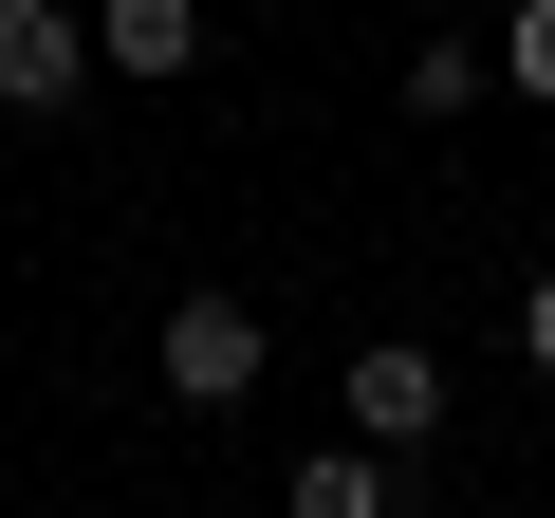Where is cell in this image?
I'll use <instances>...</instances> for the list:
<instances>
[{
    "mask_svg": "<svg viewBox=\"0 0 555 518\" xmlns=\"http://www.w3.org/2000/svg\"><path fill=\"white\" fill-rule=\"evenodd\" d=\"M334 407H352L371 444H408V463H426V444H444V352H426V334H352Z\"/></svg>",
    "mask_w": 555,
    "mask_h": 518,
    "instance_id": "2",
    "label": "cell"
},
{
    "mask_svg": "<svg viewBox=\"0 0 555 518\" xmlns=\"http://www.w3.org/2000/svg\"><path fill=\"white\" fill-rule=\"evenodd\" d=\"M149 371H167L185 407H241V389L278 371V334H259V315H241V297L204 279V297H167V334H149Z\"/></svg>",
    "mask_w": 555,
    "mask_h": 518,
    "instance_id": "1",
    "label": "cell"
},
{
    "mask_svg": "<svg viewBox=\"0 0 555 518\" xmlns=\"http://www.w3.org/2000/svg\"><path fill=\"white\" fill-rule=\"evenodd\" d=\"M481 93H500V38H481V20H426V38H408V112H426V130H463Z\"/></svg>",
    "mask_w": 555,
    "mask_h": 518,
    "instance_id": "6",
    "label": "cell"
},
{
    "mask_svg": "<svg viewBox=\"0 0 555 518\" xmlns=\"http://www.w3.org/2000/svg\"><path fill=\"white\" fill-rule=\"evenodd\" d=\"M500 75H518V112H555V0H518V38H500Z\"/></svg>",
    "mask_w": 555,
    "mask_h": 518,
    "instance_id": "7",
    "label": "cell"
},
{
    "mask_svg": "<svg viewBox=\"0 0 555 518\" xmlns=\"http://www.w3.org/2000/svg\"><path fill=\"white\" fill-rule=\"evenodd\" d=\"M93 56H112V75H149V93H167V75H204V0H93Z\"/></svg>",
    "mask_w": 555,
    "mask_h": 518,
    "instance_id": "5",
    "label": "cell"
},
{
    "mask_svg": "<svg viewBox=\"0 0 555 518\" xmlns=\"http://www.w3.org/2000/svg\"><path fill=\"white\" fill-rule=\"evenodd\" d=\"M518 371L555 389V259H537V279H518Z\"/></svg>",
    "mask_w": 555,
    "mask_h": 518,
    "instance_id": "8",
    "label": "cell"
},
{
    "mask_svg": "<svg viewBox=\"0 0 555 518\" xmlns=\"http://www.w3.org/2000/svg\"><path fill=\"white\" fill-rule=\"evenodd\" d=\"M75 75H112L93 0H0V112H75Z\"/></svg>",
    "mask_w": 555,
    "mask_h": 518,
    "instance_id": "3",
    "label": "cell"
},
{
    "mask_svg": "<svg viewBox=\"0 0 555 518\" xmlns=\"http://www.w3.org/2000/svg\"><path fill=\"white\" fill-rule=\"evenodd\" d=\"M278 518H408V444H371V426L315 444L297 481H278Z\"/></svg>",
    "mask_w": 555,
    "mask_h": 518,
    "instance_id": "4",
    "label": "cell"
}]
</instances>
